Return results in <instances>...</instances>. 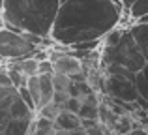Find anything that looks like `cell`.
I'll use <instances>...</instances> for the list:
<instances>
[{
  "instance_id": "1",
  "label": "cell",
  "mask_w": 148,
  "mask_h": 135,
  "mask_svg": "<svg viewBox=\"0 0 148 135\" xmlns=\"http://www.w3.org/2000/svg\"><path fill=\"white\" fill-rule=\"evenodd\" d=\"M122 13L118 0H64L49 38L62 47L103 40L105 34L120 25Z\"/></svg>"
},
{
  "instance_id": "2",
  "label": "cell",
  "mask_w": 148,
  "mask_h": 135,
  "mask_svg": "<svg viewBox=\"0 0 148 135\" xmlns=\"http://www.w3.org/2000/svg\"><path fill=\"white\" fill-rule=\"evenodd\" d=\"M60 0H2L4 26L13 32H28L49 38Z\"/></svg>"
},
{
  "instance_id": "3",
  "label": "cell",
  "mask_w": 148,
  "mask_h": 135,
  "mask_svg": "<svg viewBox=\"0 0 148 135\" xmlns=\"http://www.w3.org/2000/svg\"><path fill=\"white\" fill-rule=\"evenodd\" d=\"M36 113L21 99L15 86H0V135H26Z\"/></svg>"
},
{
  "instance_id": "4",
  "label": "cell",
  "mask_w": 148,
  "mask_h": 135,
  "mask_svg": "<svg viewBox=\"0 0 148 135\" xmlns=\"http://www.w3.org/2000/svg\"><path fill=\"white\" fill-rule=\"evenodd\" d=\"M101 64L103 66L116 64V66H122V68L130 69V71L137 73L146 66V60L143 58V55L137 49V45H135L130 30L126 28L122 38L118 40V43L101 49Z\"/></svg>"
},
{
  "instance_id": "5",
  "label": "cell",
  "mask_w": 148,
  "mask_h": 135,
  "mask_svg": "<svg viewBox=\"0 0 148 135\" xmlns=\"http://www.w3.org/2000/svg\"><path fill=\"white\" fill-rule=\"evenodd\" d=\"M40 47L30 43L23 32H13L10 28H0V58L2 60H17L25 56H32Z\"/></svg>"
},
{
  "instance_id": "6",
  "label": "cell",
  "mask_w": 148,
  "mask_h": 135,
  "mask_svg": "<svg viewBox=\"0 0 148 135\" xmlns=\"http://www.w3.org/2000/svg\"><path fill=\"white\" fill-rule=\"evenodd\" d=\"M47 58L53 62L54 73H62V75H73L75 71L83 69V62L77 56H73L68 51H56V49H49V56Z\"/></svg>"
},
{
  "instance_id": "7",
  "label": "cell",
  "mask_w": 148,
  "mask_h": 135,
  "mask_svg": "<svg viewBox=\"0 0 148 135\" xmlns=\"http://www.w3.org/2000/svg\"><path fill=\"white\" fill-rule=\"evenodd\" d=\"M127 30H130L137 49L141 51L143 58L148 62V25H145V23H133Z\"/></svg>"
},
{
  "instance_id": "8",
  "label": "cell",
  "mask_w": 148,
  "mask_h": 135,
  "mask_svg": "<svg viewBox=\"0 0 148 135\" xmlns=\"http://www.w3.org/2000/svg\"><path fill=\"white\" fill-rule=\"evenodd\" d=\"M81 126H83L81 116L75 113H69V111H60V114L54 120V128L62 130V132H73V130H79Z\"/></svg>"
},
{
  "instance_id": "9",
  "label": "cell",
  "mask_w": 148,
  "mask_h": 135,
  "mask_svg": "<svg viewBox=\"0 0 148 135\" xmlns=\"http://www.w3.org/2000/svg\"><path fill=\"white\" fill-rule=\"evenodd\" d=\"M38 64H40V62H38L34 56H25V58L10 60V62H8V68L17 69L19 73H23V75L28 79V77L38 75Z\"/></svg>"
},
{
  "instance_id": "10",
  "label": "cell",
  "mask_w": 148,
  "mask_h": 135,
  "mask_svg": "<svg viewBox=\"0 0 148 135\" xmlns=\"http://www.w3.org/2000/svg\"><path fill=\"white\" fill-rule=\"evenodd\" d=\"M30 132H32L34 135H54V133H56V128H54L53 120H47V118L38 116V114H36Z\"/></svg>"
},
{
  "instance_id": "11",
  "label": "cell",
  "mask_w": 148,
  "mask_h": 135,
  "mask_svg": "<svg viewBox=\"0 0 148 135\" xmlns=\"http://www.w3.org/2000/svg\"><path fill=\"white\" fill-rule=\"evenodd\" d=\"M127 13L137 23L139 19H143L145 15H148V0H135V2L131 4V8L127 10Z\"/></svg>"
},
{
  "instance_id": "12",
  "label": "cell",
  "mask_w": 148,
  "mask_h": 135,
  "mask_svg": "<svg viewBox=\"0 0 148 135\" xmlns=\"http://www.w3.org/2000/svg\"><path fill=\"white\" fill-rule=\"evenodd\" d=\"M60 107H58L56 105V103H54V101H49L47 103V105H43V107H40V109H38L36 111V114H38V116H43V118H47V120H56V116H58V114H60Z\"/></svg>"
},
{
  "instance_id": "13",
  "label": "cell",
  "mask_w": 148,
  "mask_h": 135,
  "mask_svg": "<svg viewBox=\"0 0 148 135\" xmlns=\"http://www.w3.org/2000/svg\"><path fill=\"white\" fill-rule=\"evenodd\" d=\"M51 79H53L54 92H68L69 84H71V79L68 75H62V73H53Z\"/></svg>"
},
{
  "instance_id": "14",
  "label": "cell",
  "mask_w": 148,
  "mask_h": 135,
  "mask_svg": "<svg viewBox=\"0 0 148 135\" xmlns=\"http://www.w3.org/2000/svg\"><path fill=\"white\" fill-rule=\"evenodd\" d=\"M26 88H28L30 96H32V99H34V105L38 107V101H40V79H38V75L28 77V81H26Z\"/></svg>"
},
{
  "instance_id": "15",
  "label": "cell",
  "mask_w": 148,
  "mask_h": 135,
  "mask_svg": "<svg viewBox=\"0 0 148 135\" xmlns=\"http://www.w3.org/2000/svg\"><path fill=\"white\" fill-rule=\"evenodd\" d=\"M6 69H8V77H10V81H11V84H13L15 88H19V86H25L26 84V77L23 75V73H19L17 69H13V68H8L6 66Z\"/></svg>"
},
{
  "instance_id": "16",
  "label": "cell",
  "mask_w": 148,
  "mask_h": 135,
  "mask_svg": "<svg viewBox=\"0 0 148 135\" xmlns=\"http://www.w3.org/2000/svg\"><path fill=\"white\" fill-rule=\"evenodd\" d=\"M17 92H19V96H21L23 101H25L26 105H28L30 109L36 113V105H34V99H32V96H30V92H28V88H26V84H25V86H19Z\"/></svg>"
},
{
  "instance_id": "17",
  "label": "cell",
  "mask_w": 148,
  "mask_h": 135,
  "mask_svg": "<svg viewBox=\"0 0 148 135\" xmlns=\"http://www.w3.org/2000/svg\"><path fill=\"white\" fill-rule=\"evenodd\" d=\"M79 109H81V99L77 98H68V101L62 105V111H69L75 114H79Z\"/></svg>"
},
{
  "instance_id": "18",
  "label": "cell",
  "mask_w": 148,
  "mask_h": 135,
  "mask_svg": "<svg viewBox=\"0 0 148 135\" xmlns=\"http://www.w3.org/2000/svg\"><path fill=\"white\" fill-rule=\"evenodd\" d=\"M53 73H54L53 62H51L49 58L40 60V64H38V75H53Z\"/></svg>"
},
{
  "instance_id": "19",
  "label": "cell",
  "mask_w": 148,
  "mask_h": 135,
  "mask_svg": "<svg viewBox=\"0 0 148 135\" xmlns=\"http://www.w3.org/2000/svg\"><path fill=\"white\" fill-rule=\"evenodd\" d=\"M68 98H69V94H68V92H54L53 101H54V103H56V105L62 109V105H64V103L68 101Z\"/></svg>"
},
{
  "instance_id": "20",
  "label": "cell",
  "mask_w": 148,
  "mask_h": 135,
  "mask_svg": "<svg viewBox=\"0 0 148 135\" xmlns=\"http://www.w3.org/2000/svg\"><path fill=\"white\" fill-rule=\"evenodd\" d=\"M0 86H13V84H11V81H10V77H8L6 66L0 68Z\"/></svg>"
},
{
  "instance_id": "21",
  "label": "cell",
  "mask_w": 148,
  "mask_h": 135,
  "mask_svg": "<svg viewBox=\"0 0 148 135\" xmlns=\"http://www.w3.org/2000/svg\"><path fill=\"white\" fill-rule=\"evenodd\" d=\"M54 135H88V133L84 132L83 128H79V130H73V132H62V130H56Z\"/></svg>"
},
{
  "instance_id": "22",
  "label": "cell",
  "mask_w": 148,
  "mask_h": 135,
  "mask_svg": "<svg viewBox=\"0 0 148 135\" xmlns=\"http://www.w3.org/2000/svg\"><path fill=\"white\" fill-rule=\"evenodd\" d=\"M126 135H148L145 128H141V126H135V128H131V132H127Z\"/></svg>"
},
{
  "instance_id": "23",
  "label": "cell",
  "mask_w": 148,
  "mask_h": 135,
  "mask_svg": "<svg viewBox=\"0 0 148 135\" xmlns=\"http://www.w3.org/2000/svg\"><path fill=\"white\" fill-rule=\"evenodd\" d=\"M137 23H145V25H148V15H145V17H143V19H139Z\"/></svg>"
},
{
  "instance_id": "24",
  "label": "cell",
  "mask_w": 148,
  "mask_h": 135,
  "mask_svg": "<svg viewBox=\"0 0 148 135\" xmlns=\"http://www.w3.org/2000/svg\"><path fill=\"white\" fill-rule=\"evenodd\" d=\"M145 130H146V133H148V124H146V128H145Z\"/></svg>"
}]
</instances>
